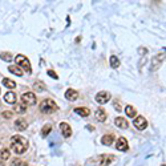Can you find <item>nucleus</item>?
Returning <instances> with one entry per match:
<instances>
[{
  "label": "nucleus",
  "mask_w": 166,
  "mask_h": 166,
  "mask_svg": "<svg viewBox=\"0 0 166 166\" xmlns=\"http://www.w3.org/2000/svg\"><path fill=\"white\" fill-rule=\"evenodd\" d=\"M11 149L16 154H23L28 149V141L21 136H13L11 137Z\"/></svg>",
  "instance_id": "obj_1"
},
{
  "label": "nucleus",
  "mask_w": 166,
  "mask_h": 166,
  "mask_svg": "<svg viewBox=\"0 0 166 166\" xmlns=\"http://www.w3.org/2000/svg\"><path fill=\"white\" fill-rule=\"evenodd\" d=\"M40 110H41L43 113L51 114V113H53V112H56L57 110V105H56V102H55L53 100L47 98L40 104Z\"/></svg>",
  "instance_id": "obj_2"
},
{
  "label": "nucleus",
  "mask_w": 166,
  "mask_h": 166,
  "mask_svg": "<svg viewBox=\"0 0 166 166\" xmlns=\"http://www.w3.org/2000/svg\"><path fill=\"white\" fill-rule=\"evenodd\" d=\"M16 62L17 64H19L21 68L23 69H25V71H27L28 73H31L32 72V69H31V62H29V60L25 56H23V55H17L16 57Z\"/></svg>",
  "instance_id": "obj_3"
},
{
  "label": "nucleus",
  "mask_w": 166,
  "mask_h": 166,
  "mask_svg": "<svg viewBox=\"0 0 166 166\" xmlns=\"http://www.w3.org/2000/svg\"><path fill=\"white\" fill-rule=\"evenodd\" d=\"M21 102L25 105H35L36 104V96L32 92H27V93L21 94Z\"/></svg>",
  "instance_id": "obj_4"
},
{
  "label": "nucleus",
  "mask_w": 166,
  "mask_h": 166,
  "mask_svg": "<svg viewBox=\"0 0 166 166\" xmlns=\"http://www.w3.org/2000/svg\"><path fill=\"white\" fill-rule=\"evenodd\" d=\"M133 125H134V126L137 128L138 130H143V129H146V126H147V121H146L145 117L138 116V117H136V118H134V122H133Z\"/></svg>",
  "instance_id": "obj_5"
},
{
  "label": "nucleus",
  "mask_w": 166,
  "mask_h": 166,
  "mask_svg": "<svg viewBox=\"0 0 166 166\" xmlns=\"http://www.w3.org/2000/svg\"><path fill=\"white\" fill-rule=\"evenodd\" d=\"M164 58H165V52L158 53L157 56L153 58V61H152V69H153V71H157V69L160 68L161 64L164 62Z\"/></svg>",
  "instance_id": "obj_6"
},
{
  "label": "nucleus",
  "mask_w": 166,
  "mask_h": 166,
  "mask_svg": "<svg viewBox=\"0 0 166 166\" xmlns=\"http://www.w3.org/2000/svg\"><path fill=\"white\" fill-rule=\"evenodd\" d=\"M110 100V93L109 92H100V93L96 94V101L98 104H106Z\"/></svg>",
  "instance_id": "obj_7"
},
{
  "label": "nucleus",
  "mask_w": 166,
  "mask_h": 166,
  "mask_svg": "<svg viewBox=\"0 0 166 166\" xmlns=\"http://www.w3.org/2000/svg\"><path fill=\"white\" fill-rule=\"evenodd\" d=\"M116 149L120 150V152H126V150L129 149V145H128L126 138L120 137L118 140H117V142H116Z\"/></svg>",
  "instance_id": "obj_8"
},
{
  "label": "nucleus",
  "mask_w": 166,
  "mask_h": 166,
  "mask_svg": "<svg viewBox=\"0 0 166 166\" xmlns=\"http://www.w3.org/2000/svg\"><path fill=\"white\" fill-rule=\"evenodd\" d=\"M114 160V157L112 154H102L101 157H100V165L98 166H108L110 165V162Z\"/></svg>",
  "instance_id": "obj_9"
},
{
  "label": "nucleus",
  "mask_w": 166,
  "mask_h": 166,
  "mask_svg": "<svg viewBox=\"0 0 166 166\" xmlns=\"http://www.w3.org/2000/svg\"><path fill=\"white\" fill-rule=\"evenodd\" d=\"M65 98L68 101H76L79 98V92L75 90V89H68L65 92Z\"/></svg>",
  "instance_id": "obj_10"
},
{
  "label": "nucleus",
  "mask_w": 166,
  "mask_h": 166,
  "mask_svg": "<svg viewBox=\"0 0 166 166\" xmlns=\"http://www.w3.org/2000/svg\"><path fill=\"white\" fill-rule=\"evenodd\" d=\"M60 129H61L62 136H64L65 138H68V137H71V136H72V129H71V126H69L68 124L61 122L60 124Z\"/></svg>",
  "instance_id": "obj_11"
},
{
  "label": "nucleus",
  "mask_w": 166,
  "mask_h": 166,
  "mask_svg": "<svg viewBox=\"0 0 166 166\" xmlns=\"http://www.w3.org/2000/svg\"><path fill=\"white\" fill-rule=\"evenodd\" d=\"M114 124H116L117 128H121V129H126L129 126V122L122 117H117L116 120H114Z\"/></svg>",
  "instance_id": "obj_12"
},
{
  "label": "nucleus",
  "mask_w": 166,
  "mask_h": 166,
  "mask_svg": "<svg viewBox=\"0 0 166 166\" xmlns=\"http://www.w3.org/2000/svg\"><path fill=\"white\" fill-rule=\"evenodd\" d=\"M15 128H16L17 130H25V129L28 128V124H27V121L25 120L19 118V120L15 121Z\"/></svg>",
  "instance_id": "obj_13"
},
{
  "label": "nucleus",
  "mask_w": 166,
  "mask_h": 166,
  "mask_svg": "<svg viewBox=\"0 0 166 166\" xmlns=\"http://www.w3.org/2000/svg\"><path fill=\"white\" fill-rule=\"evenodd\" d=\"M4 101H7L8 104H15L16 102V94L13 92H7L4 94Z\"/></svg>",
  "instance_id": "obj_14"
},
{
  "label": "nucleus",
  "mask_w": 166,
  "mask_h": 166,
  "mask_svg": "<svg viewBox=\"0 0 166 166\" xmlns=\"http://www.w3.org/2000/svg\"><path fill=\"white\" fill-rule=\"evenodd\" d=\"M96 118H97L100 122H104V121L106 120V112L104 109H101V108L97 109V110H96Z\"/></svg>",
  "instance_id": "obj_15"
},
{
  "label": "nucleus",
  "mask_w": 166,
  "mask_h": 166,
  "mask_svg": "<svg viewBox=\"0 0 166 166\" xmlns=\"http://www.w3.org/2000/svg\"><path fill=\"white\" fill-rule=\"evenodd\" d=\"M8 71L11 73H13V75H16V76H23V69H20V66H17V65H9L8 66Z\"/></svg>",
  "instance_id": "obj_16"
},
{
  "label": "nucleus",
  "mask_w": 166,
  "mask_h": 166,
  "mask_svg": "<svg viewBox=\"0 0 166 166\" xmlns=\"http://www.w3.org/2000/svg\"><path fill=\"white\" fill-rule=\"evenodd\" d=\"M114 142V136L113 134H105L104 137L101 138V143H104V145H112Z\"/></svg>",
  "instance_id": "obj_17"
},
{
  "label": "nucleus",
  "mask_w": 166,
  "mask_h": 166,
  "mask_svg": "<svg viewBox=\"0 0 166 166\" xmlns=\"http://www.w3.org/2000/svg\"><path fill=\"white\" fill-rule=\"evenodd\" d=\"M33 89L36 92H44V90H47V85L43 81H36V83L33 84Z\"/></svg>",
  "instance_id": "obj_18"
},
{
  "label": "nucleus",
  "mask_w": 166,
  "mask_h": 166,
  "mask_svg": "<svg viewBox=\"0 0 166 166\" xmlns=\"http://www.w3.org/2000/svg\"><path fill=\"white\" fill-rule=\"evenodd\" d=\"M2 84L4 87H7L8 88V89H13V88H16V83H15V81H12V80H9V79H3L2 80Z\"/></svg>",
  "instance_id": "obj_19"
},
{
  "label": "nucleus",
  "mask_w": 166,
  "mask_h": 166,
  "mask_svg": "<svg viewBox=\"0 0 166 166\" xmlns=\"http://www.w3.org/2000/svg\"><path fill=\"white\" fill-rule=\"evenodd\" d=\"M75 112L79 114V116H83V117H88L90 114V112H89V109H88V108H76Z\"/></svg>",
  "instance_id": "obj_20"
},
{
  "label": "nucleus",
  "mask_w": 166,
  "mask_h": 166,
  "mask_svg": "<svg viewBox=\"0 0 166 166\" xmlns=\"http://www.w3.org/2000/svg\"><path fill=\"white\" fill-rule=\"evenodd\" d=\"M125 113H126V116H128V117H132V118H134L136 114H137V112H136V109L133 108V106H130V105H128L126 108H125Z\"/></svg>",
  "instance_id": "obj_21"
},
{
  "label": "nucleus",
  "mask_w": 166,
  "mask_h": 166,
  "mask_svg": "<svg viewBox=\"0 0 166 166\" xmlns=\"http://www.w3.org/2000/svg\"><path fill=\"white\" fill-rule=\"evenodd\" d=\"M110 66H112L113 69H117L120 66V60L118 57L116 56H110Z\"/></svg>",
  "instance_id": "obj_22"
},
{
  "label": "nucleus",
  "mask_w": 166,
  "mask_h": 166,
  "mask_svg": "<svg viewBox=\"0 0 166 166\" xmlns=\"http://www.w3.org/2000/svg\"><path fill=\"white\" fill-rule=\"evenodd\" d=\"M15 109H16L17 113H25L27 112V105L23 104V102H20V104H17L16 106H15Z\"/></svg>",
  "instance_id": "obj_23"
},
{
  "label": "nucleus",
  "mask_w": 166,
  "mask_h": 166,
  "mask_svg": "<svg viewBox=\"0 0 166 166\" xmlns=\"http://www.w3.org/2000/svg\"><path fill=\"white\" fill-rule=\"evenodd\" d=\"M0 158H2V160H8L9 158V150L8 149H2L0 150Z\"/></svg>",
  "instance_id": "obj_24"
},
{
  "label": "nucleus",
  "mask_w": 166,
  "mask_h": 166,
  "mask_svg": "<svg viewBox=\"0 0 166 166\" xmlns=\"http://www.w3.org/2000/svg\"><path fill=\"white\" fill-rule=\"evenodd\" d=\"M51 130H52V126H51V125H45V126L41 129V134L45 137V136H48L51 133Z\"/></svg>",
  "instance_id": "obj_25"
},
{
  "label": "nucleus",
  "mask_w": 166,
  "mask_h": 166,
  "mask_svg": "<svg viewBox=\"0 0 166 166\" xmlns=\"http://www.w3.org/2000/svg\"><path fill=\"white\" fill-rule=\"evenodd\" d=\"M0 57H2L3 60H5V61L12 60V55H11V53H0Z\"/></svg>",
  "instance_id": "obj_26"
},
{
  "label": "nucleus",
  "mask_w": 166,
  "mask_h": 166,
  "mask_svg": "<svg viewBox=\"0 0 166 166\" xmlns=\"http://www.w3.org/2000/svg\"><path fill=\"white\" fill-rule=\"evenodd\" d=\"M2 116H3V117H5V118H11V117L13 116V113L11 112V110H5V112H3V113H2Z\"/></svg>",
  "instance_id": "obj_27"
},
{
  "label": "nucleus",
  "mask_w": 166,
  "mask_h": 166,
  "mask_svg": "<svg viewBox=\"0 0 166 166\" xmlns=\"http://www.w3.org/2000/svg\"><path fill=\"white\" fill-rule=\"evenodd\" d=\"M113 106L116 108L117 112H121V105H120V102L117 101V100H116V101H113Z\"/></svg>",
  "instance_id": "obj_28"
},
{
  "label": "nucleus",
  "mask_w": 166,
  "mask_h": 166,
  "mask_svg": "<svg viewBox=\"0 0 166 166\" xmlns=\"http://www.w3.org/2000/svg\"><path fill=\"white\" fill-rule=\"evenodd\" d=\"M11 165H12V166H20V165H21V161L19 160V158H15Z\"/></svg>",
  "instance_id": "obj_29"
},
{
  "label": "nucleus",
  "mask_w": 166,
  "mask_h": 166,
  "mask_svg": "<svg viewBox=\"0 0 166 166\" xmlns=\"http://www.w3.org/2000/svg\"><path fill=\"white\" fill-rule=\"evenodd\" d=\"M48 75H49L51 77H53V79H56V80L58 79V76H57V75H56V73H55L53 71H51V69H49V71H48Z\"/></svg>",
  "instance_id": "obj_30"
},
{
  "label": "nucleus",
  "mask_w": 166,
  "mask_h": 166,
  "mask_svg": "<svg viewBox=\"0 0 166 166\" xmlns=\"http://www.w3.org/2000/svg\"><path fill=\"white\" fill-rule=\"evenodd\" d=\"M138 52H140V53H146V49H140Z\"/></svg>",
  "instance_id": "obj_31"
},
{
  "label": "nucleus",
  "mask_w": 166,
  "mask_h": 166,
  "mask_svg": "<svg viewBox=\"0 0 166 166\" xmlns=\"http://www.w3.org/2000/svg\"><path fill=\"white\" fill-rule=\"evenodd\" d=\"M24 165H25V166H28V165H27V164H24Z\"/></svg>",
  "instance_id": "obj_32"
}]
</instances>
